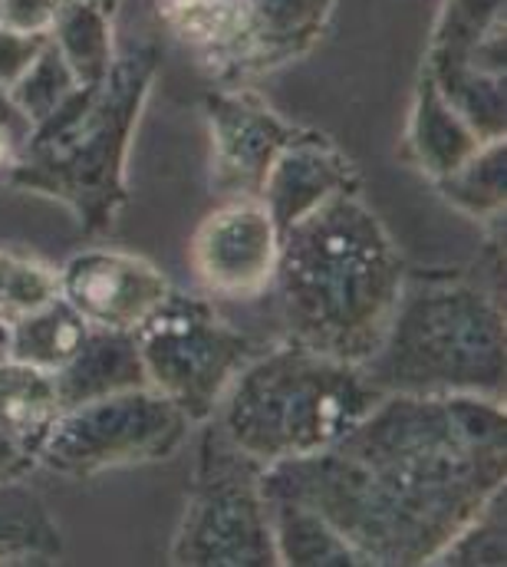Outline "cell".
Instances as JSON below:
<instances>
[{
  "mask_svg": "<svg viewBox=\"0 0 507 567\" xmlns=\"http://www.w3.org/2000/svg\"><path fill=\"white\" fill-rule=\"evenodd\" d=\"M17 152H20V145L10 140V136H7L3 130H0V172H7V165H10V162L17 158Z\"/></svg>",
  "mask_w": 507,
  "mask_h": 567,
  "instance_id": "obj_29",
  "label": "cell"
},
{
  "mask_svg": "<svg viewBox=\"0 0 507 567\" xmlns=\"http://www.w3.org/2000/svg\"><path fill=\"white\" fill-rule=\"evenodd\" d=\"M155 73L152 43L116 56L100 83L76 86L56 113L33 126L3 178L70 208L86 235L113 231L128 205V148Z\"/></svg>",
  "mask_w": 507,
  "mask_h": 567,
  "instance_id": "obj_3",
  "label": "cell"
},
{
  "mask_svg": "<svg viewBox=\"0 0 507 567\" xmlns=\"http://www.w3.org/2000/svg\"><path fill=\"white\" fill-rule=\"evenodd\" d=\"M60 297L93 330L135 333L168 297V278L138 255L116 248H90L56 271Z\"/></svg>",
  "mask_w": 507,
  "mask_h": 567,
  "instance_id": "obj_12",
  "label": "cell"
},
{
  "mask_svg": "<svg viewBox=\"0 0 507 567\" xmlns=\"http://www.w3.org/2000/svg\"><path fill=\"white\" fill-rule=\"evenodd\" d=\"M205 120L211 136V192L218 198H257L273 158L303 130L245 86L208 93Z\"/></svg>",
  "mask_w": 507,
  "mask_h": 567,
  "instance_id": "obj_11",
  "label": "cell"
},
{
  "mask_svg": "<svg viewBox=\"0 0 507 567\" xmlns=\"http://www.w3.org/2000/svg\"><path fill=\"white\" fill-rule=\"evenodd\" d=\"M360 370L382 396L505 400V290L475 271H408L380 347Z\"/></svg>",
  "mask_w": 507,
  "mask_h": 567,
  "instance_id": "obj_4",
  "label": "cell"
},
{
  "mask_svg": "<svg viewBox=\"0 0 507 567\" xmlns=\"http://www.w3.org/2000/svg\"><path fill=\"white\" fill-rule=\"evenodd\" d=\"M66 551L43 495L20 482H0V565H56Z\"/></svg>",
  "mask_w": 507,
  "mask_h": 567,
  "instance_id": "obj_19",
  "label": "cell"
},
{
  "mask_svg": "<svg viewBox=\"0 0 507 567\" xmlns=\"http://www.w3.org/2000/svg\"><path fill=\"white\" fill-rule=\"evenodd\" d=\"M408 265L363 192L333 195L280 235L277 297L287 340L363 363L395 313Z\"/></svg>",
  "mask_w": 507,
  "mask_h": 567,
  "instance_id": "obj_2",
  "label": "cell"
},
{
  "mask_svg": "<svg viewBox=\"0 0 507 567\" xmlns=\"http://www.w3.org/2000/svg\"><path fill=\"white\" fill-rule=\"evenodd\" d=\"M422 73L478 140H507L505 0H442Z\"/></svg>",
  "mask_w": 507,
  "mask_h": 567,
  "instance_id": "obj_9",
  "label": "cell"
},
{
  "mask_svg": "<svg viewBox=\"0 0 507 567\" xmlns=\"http://www.w3.org/2000/svg\"><path fill=\"white\" fill-rule=\"evenodd\" d=\"M482 145L485 140H478V133L438 96V90L422 73L402 140V158L412 162L428 182H438L468 162Z\"/></svg>",
  "mask_w": 507,
  "mask_h": 567,
  "instance_id": "obj_17",
  "label": "cell"
},
{
  "mask_svg": "<svg viewBox=\"0 0 507 567\" xmlns=\"http://www.w3.org/2000/svg\"><path fill=\"white\" fill-rule=\"evenodd\" d=\"M432 185L462 215L485 225H501L507 202V140L485 142L468 162Z\"/></svg>",
  "mask_w": 507,
  "mask_h": 567,
  "instance_id": "obj_22",
  "label": "cell"
},
{
  "mask_svg": "<svg viewBox=\"0 0 507 567\" xmlns=\"http://www.w3.org/2000/svg\"><path fill=\"white\" fill-rule=\"evenodd\" d=\"M90 327L83 317L56 293L50 303L20 317L7 327V360L27 363L43 373H56L86 340Z\"/></svg>",
  "mask_w": 507,
  "mask_h": 567,
  "instance_id": "obj_21",
  "label": "cell"
},
{
  "mask_svg": "<svg viewBox=\"0 0 507 567\" xmlns=\"http://www.w3.org/2000/svg\"><path fill=\"white\" fill-rule=\"evenodd\" d=\"M188 432L192 420L158 390H120L60 410L40 445V468L63 478H96L165 462L188 442Z\"/></svg>",
  "mask_w": 507,
  "mask_h": 567,
  "instance_id": "obj_8",
  "label": "cell"
},
{
  "mask_svg": "<svg viewBox=\"0 0 507 567\" xmlns=\"http://www.w3.org/2000/svg\"><path fill=\"white\" fill-rule=\"evenodd\" d=\"M346 192H363L356 162L330 136L300 130V136L273 158L257 198L267 205L273 225L283 235L293 221Z\"/></svg>",
  "mask_w": 507,
  "mask_h": 567,
  "instance_id": "obj_13",
  "label": "cell"
},
{
  "mask_svg": "<svg viewBox=\"0 0 507 567\" xmlns=\"http://www.w3.org/2000/svg\"><path fill=\"white\" fill-rule=\"evenodd\" d=\"M135 343L148 386L168 396L192 425L215 416L228 386L263 350L231 327L211 300L175 287L135 330Z\"/></svg>",
  "mask_w": 507,
  "mask_h": 567,
  "instance_id": "obj_7",
  "label": "cell"
},
{
  "mask_svg": "<svg viewBox=\"0 0 507 567\" xmlns=\"http://www.w3.org/2000/svg\"><path fill=\"white\" fill-rule=\"evenodd\" d=\"M60 410L50 373L0 360V482H20L40 468V445Z\"/></svg>",
  "mask_w": 507,
  "mask_h": 567,
  "instance_id": "obj_15",
  "label": "cell"
},
{
  "mask_svg": "<svg viewBox=\"0 0 507 567\" xmlns=\"http://www.w3.org/2000/svg\"><path fill=\"white\" fill-rule=\"evenodd\" d=\"M70 0H0V30L50 33Z\"/></svg>",
  "mask_w": 507,
  "mask_h": 567,
  "instance_id": "obj_27",
  "label": "cell"
},
{
  "mask_svg": "<svg viewBox=\"0 0 507 567\" xmlns=\"http://www.w3.org/2000/svg\"><path fill=\"white\" fill-rule=\"evenodd\" d=\"M110 20L113 17L90 0H70L50 30L53 47L60 50V56L66 60L80 86L100 83L116 63Z\"/></svg>",
  "mask_w": 507,
  "mask_h": 567,
  "instance_id": "obj_23",
  "label": "cell"
},
{
  "mask_svg": "<svg viewBox=\"0 0 507 567\" xmlns=\"http://www.w3.org/2000/svg\"><path fill=\"white\" fill-rule=\"evenodd\" d=\"M188 261L211 297L254 300L277 278L280 228L260 198H221L195 228Z\"/></svg>",
  "mask_w": 507,
  "mask_h": 567,
  "instance_id": "obj_10",
  "label": "cell"
},
{
  "mask_svg": "<svg viewBox=\"0 0 507 567\" xmlns=\"http://www.w3.org/2000/svg\"><path fill=\"white\" fill-rule=\"evenodd\" d=\"M90 3H96V7H100V10H106L110 17H113V13H116V7H120V0H90Z\"/></svg>",
  "mask_w": 507,
  "mask_h": 567,
  "instance_id": "obj_30",
  "label": "cell"
},
{
  "mask_svg": "<svg viewBox=\"0 0 507 567\" xmlns=\"http://www.w3.org/2000/svg\"><path fill=\"white\" fill-rule=\"evenodd\" d=\"M380 400L360 363L283 340L238 373L211 420L267 468L330 449Z\"/></svg>",
  "mask_w": 507,
  "mask_h": 567,
  "instance_id": "obj_5",
  "label": "cell"
},
{
  "mask_svg": "<svg viewBox=\"0 0 507 567\" xmlns=\"http://www.w3.org/2000/svg\"><path fill=\"white\" fill-rule=\"evenodd\" d=\"M3 357H7V333L0 330V360H3Z\"/></svg>",
  "mask_w": 507,
  "mask_h": 567,
  "instance_id": "obj_31",
  "label": "cell"
},
{
  "mask_svg": "<svg viewBox=\"0 0 507 567\" xmlns=\"http://www.w3.org/2000/svg\"><path fill=\"white\" fill-rule=\"evenodd\" d=\"M50 377H53V390L63 410L120 393V390L148 386L135 333L93 330V327L86 340L80 343V350L70 357V363H63Z\"/></svg>",
  "mask_w": 507,
  "mask_h": 567,
  "instance_id": "obj_16",
  "label": "cell"
},
{
  "mask_svg": "<svg viewBox=\"0 0 507 567\" xmlns=\"http://www.w3.org/2000/svg\"><path fill=\"white\" fill-rule=\"evenodd\" d=\"M195 449V478L168 548L178 567H273L277 548L263 495V465L205 420Z\"/></svg>",
  "mask_w": 507,
  "mask_h": 567,
  "instance_id": "obj_6",
  "label": "cell"
},
{
  "mask_svg": "<svg viewBox=\"0 0 507 567\" xmlns=\"http://www.w3.org/2000/svg\"><path fill=\"white\" fill-rule=\"evenodd\" d=\"M50 33H10L0 30V90H10L27 70L30 63L40 56V50L46 47Z\"/></svg>",
  "mask_w": 507,
  "mask_h": 567,
  "instance_id": "obj_28",
  "label": "cell"
},
{
  "mask_svg": "<svg viewBox=\"0 0 507 567\" xmlns=\"http://www.w3.org/2000/svg\"><path fill=\"white\" fill-rule=\"evenodd\" d=\"M76 76L70 73L66 60L60 56V50L53 47V40H46V47L40 50V56L30 63V70L7 90L13 106L37 126L43 123L50 113H56V106L76 90Z\"/></svg>",
  "mask_w": 507,
  "mask_h": 567,
  "instance_id": "obj_26",
  "label": "cell"
},
{
  "mask_svg": "<svg viewBox=\"0 0 507 567\" xmlns=\"http://www.w3.org/2000/svg\"><path fill=\"white\" fill-rule=\"evenodd\" d=\"M267 495L277 565L290 567H366L360 551L313 508L287 495Z\"/></svg>",
  "mask_w": 507,
  "mask_h": 567,
  "instance_id": "obj_18",
  "label": "cell"
},
{
  "mask_svg": "<svg viewBox=\"0 0 507 567\" xmlns=\"http://www.w3.org/2000/svg\"><path fill=\"white\" fill-rule=\"evenodd\" d=\"M438 567H501L507 565V488L498 492L435 558Z\"/></svg>",
  "mask_w": 507,
  "mask_h": 567,
  "instance_id": "obj_24",
  "label": "cell"
},
{
  "mask_svg": "<svg viewBox=\"0 0 507 567\" xmlns=\"http://www.w3.org/2000/svg\"><path fill=\"white\" fill-rule=\"evenodd\" d=\"M505 488V400L468 393H389L330 449L263 468V492L303 502L380 567L432 565Z\"/></svg>",
  "mask_w": 507,
  "mask_h": 567,
  "instance_id": "obj_1",
  "label": "cell"
},
{
  "mask_svg": "<svg viewBox=\"0 0 507 567\" xmlns=\"http://www.w3.org/2000/svg\"><path fill=\"white\" fill-rule=\"evenodd\" d=\"M56 293H60L56 271L50 265L17 251H0V330L3 333L20 317L50 303Z\"/></svg>",
  "mask_w": 507,
  "mask_h": 567,
  "instance_id": "obj_25",
  "label": "cell"
},
{
  "mask_svg": "<svg viewBox=\"0 0 507 567\" xmlns=\"http://www.w3.org/2000/svg\"><path fill=\"white\" fill-rule=\"evenodd\" d=\"M158 17L225 86L257 76V23L248 0H158Z\"/></svg>",
  "mask_w": 507,
  "mask_h": 567,
  "instance_id": "obj_14",
  "label": "cell"
},
{
  "mask_svg": "<svg viewBox=\"0 0 507 567\" xmlns=\"http://www.w3.org/2000/svg\"><path fill=\"white\" fill-rule=\"evenodd\" d=\"M257 23V73L303 56L323 33L337 0H248Z\"/></svg>",
  "mask_w": 507,
  "mask_h": 567,
  "instance_id": "obj_20",
  "label": "cell"
}]
</instances>
